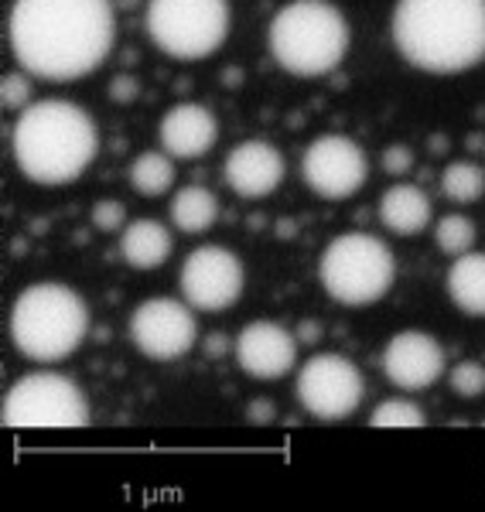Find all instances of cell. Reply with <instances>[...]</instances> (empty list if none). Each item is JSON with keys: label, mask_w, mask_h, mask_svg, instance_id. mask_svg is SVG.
Returning <instances> with one entry per match:
<instances>
[{"label": "cell", "mask_w": 485, "mask_h": 512, "mask_svg": "<svg viewBox=\"0 0 485 512\" xmlns=\"http://www.w3.org/2000/svg\"><path fill=\"white\" fill-rule=\"evenodd\" d=\"M161 147L175 161H195L216 147L219 140V120L209 106L202 103H178L158 123Z\"/></svg>", "instance_id": "cell-16"}, {"label": "cell", "mask_w": 485, "mask_h": 512, "mask_svg": "<svg viewBox=\"0 0 485 512\" xmlns=\"http://www.w3.org/2000/svg\"><path fill=\"white\" fill-rule=\"evenodd\" d=\"M434 205L424 188L410 185V181H397L380 198V222L393 236H417L431 226Z\"/></svg>", "instance_id": "cell-17"}, {"label": "cell", "mask_w": 485, "mask_h": 512, "mask_svg": "<svg viewBox=\"0 0 485 512\" xmlns=\"http://www.w3.org/2000/svg\"><path fill=\"white\" fill-rule=\"evenodd\" d=\"M168 216L175 222V229H182L188 236H199L219 222V198L202 185H188L171 195Z\"/></svg>", "instance_id": "cell-20"}, {"label": "cell", "mask_w": 485, "mask_h": 512, "mask_svg": "<svg viewBox=\"0 0 485 512\" xmlns=\"http://www.w3.org/2000/svg\"><path fill=\"white\" fill-rule=\"evenodd\" d=\"M383 376L397 390L421 393L445 376V349L438 345V338L417 328L397 332L383 349Z\"/></svg>", "instance_id": "cell-13"}, {"label": "cell", "mask_w": 485, "mask_h": 512, "mask_svg": "<svg viewBox=\"0 0 485 512\" xmlns=\"http://www.w3.org/2000/svg\"><path fill=\"white\" fill-rule=\"evenodd\" d=\"M369 427H380V431H417V427H427V414L417 407L414 400H400V396H390L369 417Z\"/></svg>", "instance_id": "cell-23"}, {"label": "cell", "mask_w": 485, "mask_h": 512, "mask_svg": "<svg viewBox=\"0 0 485 512\" xmlns=\"http://www.w3.org/2000/svg\"><path fill=\"white\" fill-rule=\"evenodd\" d=\"M253 417L270 420V417H274V407H270V403H257V407H253Z\"/></svg>", "instance_id": "cell-29"}, {"label": "cell", "mask_w": 485, "mask_h": 512, "mask_svg": "<svg viewBox=\"0 0 485 512\" xmlns=\"http://www.w3.org/2000/svg\"><path fill=\"white\" fill-rule=\"evenodd\" d=\"M448 383L462 400H475V396L485 393V366L475 359H462L455 362V369L448 373Z\"/></svg>", "instance_id": "cell-25"}, {"label": "cell", "mask_w": 485, "mask_h": 512, "mask_svg": "<svg viewBox=\"0 0 485 512\" xmlns=\"http://www.w3.org/2000/svg\"><path fill=\"white\" fill-rule=\"evenodd\" d=\"M89 335V308L69 284L24 287L11 308V342L31 362H62Z\"/></svg>", "instance_id": "cell-5"}, {"label": "cell", "mask_w": 485, "mask_h": 512, "mask_svg": "<svg viewBox=\"0 0 485 512\" xmlns=\"http://www.w3.org/2000/svg\"><path fill=\"white\" fill-rule=\"evenodd\" d=\"M349 21L332 0H291L270 18L267 45L274 62L298 79H322L349 55Z\"/></svg>", "instance_id": "cell-4"}, {"label": "cell", "mask_w": 485, "mask_h": 512, "mask_svg": "<svg viewBox=\"0 0 485 512\" xmlns=\"http://www.w3.org/2000/svg\"><path fill=\"white\" fill-rule=\"evenodd\" d=\"M117 38L113 0H14L7 41L28 76L45 82L86 79Z\"/></svg>", "instance_id": "cell-1"}, {"label": "cell", "mask_w": 485, "mask_h": 512, "mask_svg": "<svg viewBox=\"0 0 485 512\" xmlns=\"http://www.w3.org/2000/svg\"><path fill=\"white\" fill-rule=\"evenodd\" d=\"M318 280L335 304L366 308L390 294L393 280H397V260L380 236L342 233L322 250Z\"/></svg>", "instance_id": "cell-6"}, {"label": "cell", "mask_w": 485, "mask_h": 512, "mask_svg": "<svg viewBox=\"0 0 485 512\" xmlns=\"http://www.w3.org/2000/svg\"><path fill=\"white\" fill-rule=\"evenodd\" d=\"M284 154L267 140H243L226 154L223 181L240 198H267L284 181Z\"/></svg>", "instance_id": "cell-15"}, {"label": "cell", "mask_w": 485, "mask_h": 512, "mask_svg": "<svg viewBox=\"0 0 485 512\" xmlns=\"http://www.w3.org/2000/svg\"><path fill=\"white\" fill-rule=\"evenodd\" d=\"M243 260L226 246H199L185 256L182 274H178V287H182V297L192 304L195 311H226L233 308L243 297Z\"/></svg>", "instance_id": "cell-11"}, {"label": "cell", "mask_w": 485, "mask_h": 512, "mask_svg": "<svg viewBox=\"0 0 485 512\" xmlns=\"http://www.w3.org/2000/svg\"><path fill=\"white\" fill-rule=\"evenodd\" d=\"M0 420L7 431H82L89 427V400L76 379L28 373L7 390Z\"/></svg>", "instance_id": "cell-8"}, {"label": "cell", "mask_w": 485, "mask_h": 512, "mask_svg": "<svg viewBox=\"0 0 485 512\" xmlns=\"http://www.w3.org/2000/svg\"><path fill=\"white\" fill-rule=\"evenodd\" d=\"M175 239H171L168 226L158 219H137L127 229H120V256L134 270H158L168 263Z\"/></svg>", "instance_id": "cell-18"}, {"label": "cell", "mask_w": 485, "mask_h": 512, "mask_svg": "<svg viewBox=\"0 0 485 512\" xmlns=\"http://www.w3.org/2000/svg\"><path fill=\"white\" fill-rule=\"evenodd\" d=\"M229 0H147V38L168 59L202 62L229 35Z\"/></svg>", "instance_id": "cell-7"}, {"label": "cell", "mask_w": 485, "mask_h": 512, "mask_svg": "<svg viewBox=\"0 0 485 512\" xmlns=\"http://www.w3.org/2000/svg\"><path fill=\"white\" fill-rule=\"evenodd\" d=\"M383 168L390 171V175H407L410 168H414V151H410L407 144H393L383 151Z\"/></svg>", "instance_id": "cell-28"}, {"label": "cell", "mask_w": 485, "mask_h": 512, "mask_svg": "<svg viewBox=\"0 0 485 512\" xmlns=\"http://www.w3.org/2000/svg\"><path fill=\"white\" fill-rule=\"evenodd\" d=\"M96 147V123L72 99H38L24 106L11 130V154L18 171L48 188L76 181L93 164Z\"/></svg>", "instance_id": "cell-3"}, {"label": "cell", "mask_w": 485, "mask_h": 512, "mask_svg": "<svg viewBox=\"0 0 485 512\" xmlns=\"http://www.w3.org/2000/svg\"><path fill=\"white\" fill-rule=\"evenodd\" d=\"M199 338L195 308L178 297H147L130 315V342L154 362H175L192 352Z\"/></svg>", "instance_id": "cell-10"}, {"label": "cell", "mask_w": 485, "mask_h": 512, "mask_svg": "<svg viewBox=\"0 0 485 512\" xmlns=\"http://www.w3.org/2000/svg\"><path fill=\"white\" fill-rule=\"evenodd\" d=\"M390 35L407 65L458 76L485 62V0H397Z\"/></svg>", "instance_id": "cell-2"}, {"label": "cell", "mask_w": 485, "mask_h": 512, "mask_svg": "<svg viewBox=\"0 0 485 512\" xmlns=\"http://www.w3.org/2000/svg\"><path fill=\"white\" fill-rule=\"evenodd\" d=\"M301 178L311 192L328 202L352 198L369 178L366 151L345 134H325L304 147Z\"/></svg>", "instance_id": "cell-12"}, {"label": "cell", "mask_w": 485, "mask_h": 512, "mask_svg": "<svg viewBox=\"0 0 485 512\" xmlns=\"http://www.w3.org/2000/svg\"><path fill=\"white\" fill-rule=\"evenodd\" d=\"M0 99H4V110H24L31 106V82L24 79V69L21 72H7L4 82H0Z\"/></svg>", "instance_id": "cell-26"}, {"label": "cell", "mask_w": 485, "mask_h": 512, "mask_svg": "<svg viewBox=\"0 0 485 512\" xmlns=\"http://www.w3.org/2000/svg\"><path fill=\"white\" fill-rule=\"evenodd\" d=\"M441 192L451 205H472L485 195V171L472 161H451L441 171Z\"/></svg>", "instance_id": "cell-22"}, {"label": "cell", "mask_w": 485, "mask_h": 512, "mask_svg": "<svg viewBox=\"0 0 485 512\" xmlns=\"http://www.w3.org/2000/svg\"><path fill=\"white\" fill-rule=\"evenodd\" d=\"M123 219H127V212H123L117 198H103V202L93 205V226L103 229V233H120Z\"/></svg>", "instance_id": "cell-27"}, {"label": "cell", "mask_w": 485, "mask_h": 512, "mask_svg": "<svg viewBox=\"0 0 485 512\" xmlns=\"http://www.w3.org/2000/svg\"><path fill=\"white\" fill-rule=\"evenodd\" d=\"M434 243H438L441 253H448L455 260V256H462L475 246V222L462 216V212H448L434 226Z\"/></svg>", "instance_id": "cell-24"}, {"label": "cell", "mask_w": 485, "mask_h": 512, "mask_svg": "<svg viewBox=\"0 0 485 512\" xmlns=\"http://www.w3.org/2000/svg\"><path fill=\"white\" fill-rule=\"evenodd\" d=\"M233 352L246 376L274 383V379H284L291 373L294 362H298V338L277 321H250L236 335Z\"/></svg>", "instance_id": "cell-14"}, {"label": "cell", "mask_w": 485, "mask_h": 512, "mask_svg": "<svg viewBox=\"0 0 485 512\" xmlns=\"http://www.w3.org/2000/svg\"><path fill=\"white\" fill-rule=\"evenodd\" d=\"M298 400L315 420H345L359 410L366 379L352 359L339 352H318L298 369Z\"/></svg>", "instance_id": "cell-9"}, {"label": "cell", "mask_w": 485, "mask_h": 512, "mask_svg": "<svg viewBox=\"0 0 485 512\" xmlns=\"http://www.w3.org/2000/svg\"><path fill=\"white\" fill-rule=\"evenodd\" d=\"M448 297L462 315L485 318V253L468 250L448 270Z\"/></svg>", "instance_id": "cell-19"}, {"label": "cell", "mask_w": 485, "mask_h": 512, "mask_svg": "<svg viewBox=\"0 0 485 512\" xmlns=\"http://www.w3.org/2000/svg\"><path fill=\"white\" fill-rule=\"evenodd\" d=\"M130 185H134V192L144 198L168 195L171 185H175V158H171L164 147L161 151L137 154L134 164H130Z\"/></svg>", "instance_id": "cell-21"}]
</instances>
